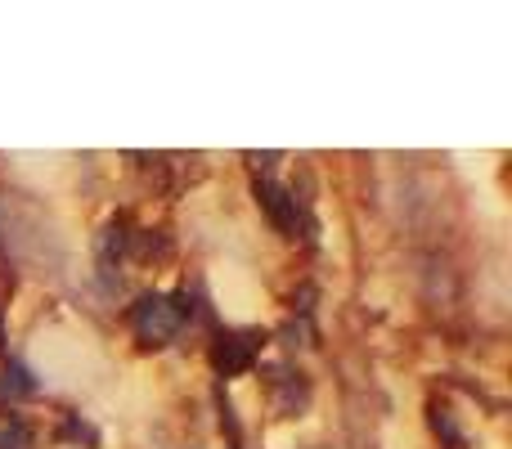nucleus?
Returning <instances> with one entry per match:
<instances>
[{"mask_svg": "<svg viewBox=\"0 0 512 449\" xmlns=\"http://www.w3.org/2000/svg\"><path fill=\"white\" fill-rule=\"evenodd\" d=\"M189 315H194L189 292H144L131 310V328L144 346H167L185 328Z\"/></svg>", "mask_w": 512, "mask_h": 449, "instance_id": "nucleus-1", "label": "nucleus"}, {"mask_svg": "<svg viewBox=\"0 0 512 449\" xmlns=\"http://www.w3.org/2000/svg\"><path fill=\"white\" fill-rule=\"evenodd\" d=\"M261 346H265L261 333H252V328H230V333H221L212 346V369L221 373V378H239V373H248L252 364L261 360Z\"/></svg>", "mask_w": 512, "mask_h": 449, "instance_id": "nucleus-2", "label": "nucleus"}, {"mask_svg": "<svg viewBox=\"0 0 512 449\" xmlns=\"http://www.w3.org/2000/svg\"><path fill=\"white\" fill-rule=\"evenodd\" d=\"M256 203L270 212V221L279 225L288 238H297L301 229H310L306 212H301V203H297V198H292L283 185H274V180H256Z\"/></svg>", "mask_w": 512, "mask_h": 449, "instance_id": "nucleus-3", "label": "nucleus"}, {"mask_svg": "<svg viewBox=\"0 0 512 449\" xmlns=\"http://www.w3.org/2000/svg\"><path fill=\"white\" fill-rule=\"evenodd\" d=\"M32 391H36L32 373H27L23 364L9 360V364H5V373H0V400H23V396H32Z\"/></svg>", "mask_w": 512, "mask_h": 449, "instance_id": "nucleus-4", "label": "nucleus"}, {"mask_svg": "<svg viewBox=\"0 0 512 449\" xmlns=\"http://www.w3.org/2000/svg\"><path fill=\"white\" fill-rule=\"evenodd\" d=\"M432 423H436V432H441V436H445V445L463 449V432H459V427H454L450 409H441V405H436V409H432Z\"/></svg>", "mask_w": 512, "mask_h": 449, "instance_id": "nucleus-5", "label": "nucleus"}]
</instances>
